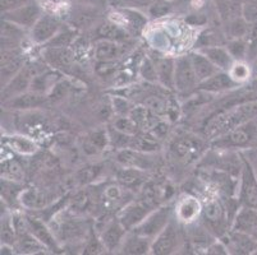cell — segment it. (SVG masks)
<instances>
[{
	"instance_id": "cell-31",
	"label": "cell",
	"mask_w": 257,
	"mask_h": 255,
	"mask_svg": "<svg viewBox=\"0 0 257 255\" xmlns=\"http://www.w3.org/2000/svg\"><path fill=\"white\" fill-rule=\"evenodd\" d=\"M116 179L119 184L124 188L135 189L141 186L146 181V174H145V170H141V168L123 166L116 172Z\"/></svg>"
},
{
	"instance_id": "cell-12",
	"label": "cell",
	"mask_w": 257,
	"mask_h": 255,
	"mask_svg": "<svg viewBox=\"0 0 257 255\" xmlns=\"http://www.w3.org/2000/svg\"><path fill=\"white\" fill-rule=\"evenodd\" d=\"M252 138H253V128L249 121L220 135L215 140V146L218 148H243L251 143Z\"/></svg>"
},
{
	"instance_id": "cell-49",
	"label": "cell",
	"mask_w": 257,
	"mask_h": 255,
	"mask_svg": "<svg viewBox=\"0 0 257 255\" xmlns=\"http://www.w3.org/2000/svg\"><path fill=\"white\" fill-rule=\"evenodd\" d=\"M156 0H114L118 8H131V9H150V7Z\"/></svg>"
},
{
	"instance_id": "cell-47",
	"label": "cell",
	"mask_w": 257,
	"mask_h": 255,
	"mask_svg": "<svg viewBox=\"0 0 257 255\" xmlns=\"http://www.w3.org/2000/svg\"><path fill=\"white\" fill-rule=\"evenodd\" d=\"M144 105L147 107V109H150L154 114L156 115H164L165 112H167L168 106H167V102L160 97V96H147L145 98Z\"/></svg>"
},
{
	"instance_id": "cell-28",
	"label": "cell",
	"mask_w": 257,
	"mask_h": 255,
	"mask_svg": "<svg viewBox=\"0 0 257 255\" xmlns=\"http://www.w3.org/2000/svg\"><path fill=\"white\" fill-rule=\"evenodd\" d=\"M147 154L150 153H144V152L135 151V149L124 148L118 152L116 158H118V162L121 163L123 166L141 168V170L146 171L147 168H150L153 166V160L147 158Z\"/></svg>"
},
{
	"instance_id": "cell-15",
	"label": "cell",
	"mask_w": 257,
	"mask_h": 255,
	"mask_svg": "<svg viewBox=\"0 0 257 255\" xmlns=\"http://www.w3.org/2000/svg\"><path fill=\"white\" fill-rule=\"evenodd\" d=\"M128 230L121 224V222L116 219H111V221L106 222L102 226L101 230H99L97 235L101 238L102 244L106 247L107 252L118 251L119 246H120L121 241L124 236L127 235Z\"/></svg>"
},
{
	"instance_id": "cell-29",
	"label": "cell",
	"mask_w": 257,
	"mask_h": 255,
	"mask_svg": "<svg viewBox=\"0 0 257 255\" xmlns=\"http://www.w3.org/2000/svg\"><path fill=\"white\" fill-rule=\"evenodd\" d=\"M189 58H191L193 69H195L196 76H197V79L200 83L202 81H205V79L210 78L211 76H214L215 73H218L219 70H220L205 54L201 53L200 50L189 53Z\"/></svg>"
},
{
	"instance_id": "cell-46",
	"label": "cell",
	"mask_w": 257,
	"mask_h": 255,
	"mask_svg": "<svg viewBox=\"0 0 257 255\" xmlns=\"http://www.w3.org/2000/svg\"><path fill=\"white\" fill-rule=\"evenodd\" d=\"M229 74L232 76V78L235 82L240 84L243 82L248 81L249 76H251V69H249V67L244 62H235L233 64L232 69L229 70Z\"/></svg>"
},
{
	"instance_id": "cell-20",
	"label": "cell",
	"mask_w": 257,
	"mask_h": 255,
	"mask_svg": "<svg viewBox=\"0 0 257 255\" xmlns=\"http://www.w3.org/2000/svg\"><path fill=\"white\" fill-rule=\"evenodd\" d=\"M27 221H29L30 231L34 233L35 237L39 238L40 241L45 245L46 249L55 252H59L62 250V246L59 245V240L54 236V233L51 232L50 228L48 227V224L43 219L37 218V217L27 216Z\"/></svg>"
},
{
	"instance_id": "cell-2",
	"label": "cell",
	"mask_w": 257,
	"mask_h": 255,
	"mask_svg": "<svg viewBox=\"0 0 257 255\" xmlns=\"http://www.w3.org/2000/svg\"><path fill=\"white\" fill-rule=\"evenodd\" d=\"M201 219H202V224L210 231V233L218 237L228 235L229 228H232V221H230L225 204L219 199L209 200L202 207Z\"/></svg>"
},
{
	"instance_id": "cell-21",
	"label": "cell",
	"mask_w": 257,
	"mask_h": 255,
	"mask_svg": "<svg viewBox=\"0 0 257 255\" xmlns=\"http://www.w3.org/2000/svg\"><path fill=\"white\" fill-rule=\"evenodd\" d=\"M125 42L99 40L93 46V56L97 63H115L124 54Z\"/></svg>"
},
{
	"instance_id": "cell-53",
	"label": "cell",
	"mask_w": 257,
	"mask_h": 255,
	"mask_svg": "<svg viewBox=\"0 0 257 255\" xmlns=\"http://www.w3.org/2000/svg\"><path fill=\"white\" fill-rule=\"evenodd\" d=\"M71 3L77 4H83V6H91V7H97V8L105 9L109 4V0H69Z\"/></svg>"
},
{
	"instance_id": "cell-33",
	"label": "cell",
	"mask_w": 257,
	"mask_h": 255,
	"mask_svg": "<svg viewBox=\"0 0 257 255\" xmlns=\"http://www.w3.org/2000/svg\"><path fill=\"white\" fill-rule=\"evenodd\" d=\"M2 143L11 148L12 151L16 152L22 156H30V154L36 153L37 144L34 140L30 139L23 135H11V137H4Z\"/></svg>"
},
{
	"instance_id": "cell-34",
	"label": "cell",
	"mask_w": 257,
	"mask_h": 255,
	"mask_svg": "<svg viewBox=\"0 0 257 255\" xmlns=\"http://www.w3.org/2000/svg\"><path fill=\"white\" fill-rule=\"evenodd\" d=\"M45 62L53 68H69L72 65V53L68 48H46Z\"/></svg>"
},
{
	"instance_id": "cell-7",
	"label": "cell",
	"mask_w": 257,
	"mask_h": 255,
	"mask_svg": "<svg viewBox=\"0 0 257 255\" xmlns=\"http://www.w3.org/2000/svg\"><path fill=\"white\" fill-rule=\"evenodd\" d=\"M64 28L63 21L58 16L44 13L36 25L30 30V39L36 45H46Z\"/></svg>"
},
{
	"instance_id": "cell-25",
	"label": "cell",
	"mask_w": 257,
	"mask_h": 255,
	"mask_svg": "<svg viewBox=\"0 0 257 255\" xmlns=\"http://www.w3.org/2000/svg\"><path fill=\"white\" fill-rule=\"evenodd\" d=\"M233 231H239V232L253 235L254 231L257 230V209L251 207H244L240 205L233 219L232 228Z\"/></svg>"
},
{
	"instance_id": "cell-36",
	"label": "cell",
	"mask_w": 257,
	"mask_h": 255,
	"mask_svg": "<svg viewBox=\"0 0 257 255\" xmlns=\"http://www.w3.org/2000/svg\"><path fill=\"white\" fill-rule=\"evenodd\" d=\"M23 189L20 181H15V180L3 179L2 177V200L6 204L15 205L16 203L21 202V194H22Z\"/></svg>"
},
{
	"instance_id": "cell-40",
	"label": "cell",
	"mask_w": 257,
	"mask_h": 255,
	"mask_svg": "<svg viewBox=\"0 0 257 255\" xmlns=\"http://www.w3.org/2000/svg\"><path fill=\"white\" fill-rule=\"evenodd\" d=\"M139 74L147 83H156V82H159L158 70H156V65L153 58H150V56L142 58L141 63L139 64Z\"/></svg>"
},
{
	"instance_id": "cell-43",
	"label": "cell",
	"mask_w": 257,
	"mask_h": 255,
	"mask_svg": "<svg viewBox=\"0 0 257 255\" xmlns=\"http://www.w3.org/2000/svg\"><path fill=\"white\" fill-rule=\"evenodd\" d=\"M74 36H76V30L67 26V27L63 28L57 36L54 37L53 40H50L44 46L45 48H68L72 44V41H73Z\"/></svg>"
},
{
	"instance_id": "cell-8",
	"label": "cell",
	"mask_w": 257,
	"mask_h": 255,
	"mask_svg": "<svg viewBox=\"0 0 257 255\" xmlns=\"http://www.w3.org/2000/svg\"><path fill=\"white\" fill-rule=\"evenodd\" d=\"M44 13L45 12H44L43 7L40 6L37 0H35L31 3L23 4L18 8L12 9V11L2 12V20L16 23L17 26H21L22 28L30 31Z\"/></svg>"
},
{
	"instance_id": "cell-14",
	"label": "cell",
	"mask_w": 257,
	"mask_h": 255,
	"mask_svg": "<svg viewBox=\"0 0 257 255\" xmlns=\"http://www.w3.org/2000/svg\"><path fill=\"white\" fill-rule=\"evenodd\" d=\"M49 100L46 93H40L36 91L29 90L21 95L15 96V97L6 100L2 102V106L7 110H31L37 109L40 106H44Z\"/></svg>"
},
{
	"instance_id": "cell-6",
	"label": "cell",
	"mask_w": 257,
	"mask_h": 255,
	"mask_svg": "<svg viewBox=\"0 0 257 255\" xmlns=\"http://www.w3.org/2000/svg\"><path fill=\"white\" fill-rule=\"evenodd\" d=\"M198 79L193 69L189 54L175 58V73H174V88L179 95H191L197 90Z\"/></svg>"
},
{
	"instance_id": "cell-10",
	"label": "cell",
	"mask_w": 257,
	"mask_h": 255,
	"mask_svg": "<svg viewBox=\"0 0 257 255\" xmlns=\"http://www.w3.org/2000/svg\"><path fill=\"white\" fill-rule=\"evenodd\" d=\"M177 222H178L177 219L173 218L168 223L167 227L154 238L150 254L170 255L178 250L179 244H181V235H179Z\"/></svg>"
},
{
	"instance_id": "cell-13",
	"label": "cell",
	"mask_w": 257,
	"mask_h": 255,
	"mask_svg": "<svg viewBox=\"0 0 257 255\" xmlns=\"http://www.w3.org/2000/svg\"><path fill=\"white\" fill-rule=\"evenodd\" d=\"M26 59L21 48L2 50V87H4L25 67Z\"/></svg>"
},
{
	"instance_id": "cell-17",
	"label": "cell",
	"mask_w": 257,
	"mask_h": 255,
	"mask_svg": "<svg viewBox=\"0 0 257 255\" xmlns=\"http://www.w3.org/2000/svg\"><path fill=\"white\" fill-rule=\"evenodd\" d=\"M151 244H153V238L142 236L133 231H128L116 252L128 255L150 254Z\"/></svg>"
},
{
	"instance_id": "cell-37",
	"label": "cell",
	"mask_w": 257,
	"mask_h": 255,
	"mask_svg": "<svg viewBox=\"0 0 257 255\" xmlns=\"http://www.w3.org/2000/svg\"><path fill=\"white\" fill-rule=\"evenodd\" d=\"M0 237H2V244L15 246L16 242H17V231H16L15 222H13V216L7 213V212L2 213Z\"/></svg>"
},
{
	"instance_id": "cell-38",
	"label": "cell",
	"mask_w": 257,
	"mask_h": 255,
	"mask_svg": "<svg viewBox=\"0 0 257 255\" xmlns=\"http://www.w3.org/2000/svg\"><path fill=\"white\" fill-rule=\"evenodd\" d=\"M128 148L135 149V151L139 152H144V153H154V152L159 151L160 144L158 143V140L155 138L141 137V135L136 134L131 137Z\"/></svg>"
},
{
	"instance_id": "cell-11",
	"label": "cell",
	"mask_w": 257,
	"mask_h": 255,
	"mask_svg": "<svg viewBox=\"0 0 257 255\" xmlns=\"http://www.w3.org/2000/svg\"><path fill=\"white\" fill-rule=\"evenodd\" d=\"M155 209V205L147 202L146 199H140L137 202L128 203L123 209L119 212L118 219L128 231L133 230L137 224L141 223L151 210Z\"/></svg>"
},
{
	"instance_id": "cell-44",
	"label": "cell",
	"mask_w": 257,
	"mask_h": 255,
	"mask_svg": "<svg viewBox=\"0 0 257 255\" xmlns=\"http://www.w3.org/2000/svg\"><path fill=\"white\" fill-rule=\"evenodd\" d=\"M114 128L128 135L139 134L140 125L131 116H118L114 121Z\"/></svg>"
},
{
	"instance_id": "cell-51",
	"label": "cell",
	"mask_w": 257,
	"mask_h": 255,
	"mask_svg": "<svg viewBox=\"0 0 257 255\" xmlns=\"http://www.w3.org/2000/svg\"><path fill=\"white\" fill-rule=\"evenodd\" d=\"M206 254L214 255V254H229L228 246L225 245V242L223 241H212L211 244L207 246Z\"/></svg>"
},
{
	"instance_id": "cell-1",
	"label": "cell",
	"mask_w": 257,
	"mask_h": 255,
	"mask_svg": "<svg viewBox=\"0 0 257 255\" xmlns=\"http://www.w3.org/2000/svg\"><path fill=\"white\" fill-rule=\"evenodd\" d=\"M254 118H257V101H249L215 116L206 126V134L212 138H216V135L220 137L237 126L249 123Z\"/></svg>"
},
{
	"instance_id": "cell-24",
	"label": "cell",
	"mask_w": 257,
	"mask_h": 255,
	"mask_svg": "<svg viewBox=\"0 0 257 255\" xmlns=\"http://www.w3.org/2000/svg\"><path fill=\"white\" fill-rule=\"evenodd\" d=\"M27 30L17 26L16 23L2 20V50L18 49L27 35Z\"/></svg>"
},
{
	"instance_id": "cell-54",
	"label": "cell",
	"mask_w": 257,
	"mask_h": 255,
	"mask_svg": "<svg viewBox=\"0 0 257 255\" xmlns=\"http://www.w3.org/2000/svg\"><path fill=\"white\" fill-rule=\"evenodd\" d=\"M252 236H253V237H254V238H256V240H257V230H256V231H254V232H253V235H252Z\"/></svg>"
},
{
	"instance_id": "cell-4",
	"label": "cell",
	"mask_w": 257,
	"mask_h": 255,
	"mask_svg": "<svg viewBox=\"0 0 257 255\" xmlns=\"http://www.w3.org/2000/svg\"><path fill=\"white\" fill-rule=\"evenodd\" d=\"M104 11L97 7L71 3L69 11L65 14V22L74 30H88L101 22Z\"/></svg>"
},
{
	"instance_id": "cell-9",
	"label": "cell",
	"mask_w": 257,
	"mask_h": 255,
	"mask_svg": "<svg viewBox=\"0 0 257 255\" xmlns=\"http://www.w3.org/2000/svg\"><path fill=\"white\" fill-rule=\"evenodd\" d=\"M238 200L240 205L257 209V176L253 167L246 158H243L242 171H240Z\"/></svg>"
},
{
	"instance_id": "cell-3",
	"label": "cell",
	"mask_w": 257,
	"mask_h": 255,
	"mask_svg": "<svg viewBox=\"0 0 257 255\" xmlns=\"http://www.w3.org/2000/svg\"><path fill=\"white\" fill-rule=\"evenodd\" d=\"M48 70L45 63H26L20 73L16 74L4 87H2V102L29 91L31 88L32 79Z\"/></svg>"
},
{
	"instance_id": "cell-16",
	"label": "cell",
	"mask_w": 257,
	"mask_h": 255,
	"mask_svg": "<svg viewBox=\"0 0 257 255\" xmlns=\"http://www.w3.org/2000/svg\"><path fill=\"white\" fill-rule=\"evenodd\" d=\"M202 205L195 196L184 195L175 204V219L184 224L195 223L196 219L201 216Z\"/></svg>"
},
{
	"instance_id": "cell-32",
	"label": "cell",
	"mask_w": 257,
	"mask_h": 255,
	"mask_svg": "<svg viewBox=\"0 0 257 255\" xmlns=\"http://www.w3.org/2000/svg\"><path fill=\"white\" fill-rule=\"evenodd\" d=\"M15 246L17 254H39L48 250L45 245L40 241L39 238L35 237V235L30 230L17 236V242Z\"/></svg>"
},
{
	"instance_id": "cell-48",
	"label": "cell",
	"mask_w": 257,
	"mask_h": 255,
	"mask_svg": "<svg viewBox=\"0 0 257 255\" xmlns=\"http://www.w3.org/2000/svg\"><path fill=\"white\" fill-rule=\"evenodd\" d=\"M131 102L124 97H111V110L118 116H128L133 110Z\"/></svg>"
},
{
	"instance_id": "cell-30",
	"label": "cell",
	"mask_w": 257,
	"mask_h": 255,
	"mask_svg": "<svg viewBox=\"0 0 257 255\" xmlns=\"http://www.w3.org/2000/svg\"><path fill=\"white\" fill-rule=\"evenodd\" d=\"M88 228L86 226V222L78 221V219H71L63 223L60 228V235L64 241L74 242V241H86L83 238H87Z\"/></svg>"
},
{
	"instance_id": "cell-18",
	"label": "cell",
	"mask_w": 257,
	"mask_h": 255,
	"mask_svg": "<svg viewBox=\"0 0 257 255\" xmlns=\"http://www.w3.org/2000/svg\"><path fill=\"white\" fill-rule=\"evenodd\" d=\"M93 35L96 40H109L115 42H127L130 40L131 34L123 26L114 22L113 20H105L97 23L93 27Z\"/></svg>"
},
{
	"instance_id": "cell-27",
	"label": "cell",
	"mask_w": 257,
	"mask_h": 255,
	"mask_svg": "<svg viewBox=\"0 0 257 255\" xmlns=\"http://www.w3.org/2000/svg\"><path fill=\"white\" fill-rule=\"evenodd\" d=\"M198 50L202 54H205L219 69L224 70V72H229V70L232 69L233 64L235 63V60L233 59V56L230 55L228 49L223 48V46H204V48H200Z\"/></svg>"
},
{
	"instance_id": "cell-26",
	"label": "cell",
	"mask_w": 257,
	"mask_h": 255,
	"mask_svg": "<svg viewBox=\"0 0 257 255\" xmlns=\"http://www.w3.org/2000/svg\"><path fill=\"white\" fill-rule=\"evenodd\" d=\"M155 62L156 70H158V78L161 86L167 90L175 91L174 88V73H175V58L169 56H158Z\"/></svg>"
},
{
	"instance_id": "cell-35",
	"label": "cell",
	"mask_w": 257,
	"mask_h": 255,
	"mask_svg": "<svg viewBox=\"0 0 257 255\" xmlns=\"http://www.w3.org/2000/svg\"><path fill=\"white\" fill-rule=\"evenodd\" d=\"M200 148L201 142L192 137L179 138L178 140H175L172 146V151L179 158H191L193 154L197 153Z\"/></svg>"
},
{
	"instance_id": "cell-52",
	"label": "cell",
	"mask_w": 257,
	"mask_h": 255,
	"mask_svg": "<svg viewBox=\"0 0 257 255\" xmlns=\"http://www.w3.org/2000/svg\"><path fill=\"white\" fill-rule=\"evenodd\" d=\"M35 0H0V4H2V12H8L12 9L18 8V7L23 6V4L31 3Z\"/></svg>"
},
{
	"instance_id": "cell-50",
	"label": "cell",
	"mask_w": 257,
	"mask_h": 255,
	"mask_svg": "<svg viewBox=\"0 0 257 255\" xmlns=\"http://www.w3.org/2000/svg\"><path fill=\"white\" fill-rule=\"evenodd\" d=\"M100 171H101V167L97 165L91 166V167L82 168V170L78 172L79 182H82V184H88V182L92 181L95 177H97V175H99Z\"/></svg>"
},
{
	"instance_id": "cell-39",
	"label": "cell",
	"mask_w": 257,
	"mask_h": 255,
	"mask_svg": "<svg viewBox=\"0 0 257 255\" xmlns=\"http://www.w3.org/2000/svg\"><path fill=\"white\" fill-rule=\"evenodd\" d=\"M2 177L3 179L15 180V181H22L25 177V171L21 163L13 158H6L2 160Z\"/></svg>"
},
{
	"instance_id": "cell-23",
	"label": "cell",
	"mask_w": 257,
	"mask_h": 255,
	"mask_svg": "<svg viewBox=\"0 0 257 255\" xmlns=\"http://www.w3.org/2000/svg\"><path fill=\"white\" fill-rule=\"evenodd\" d=\"M115 16L118 18H120V22L116 23L123 26L131 35L140 34L147 23L146 16H144L139 9L118 8L115 11Z\"/></svg>"
},
{
	"instance_id": "cell-45",
	"label": "cell",
	"mask_w": 257,
	"mask_h": 255,
	"mask_svg": "<svg viewBox=\"0 0 257 255\" xmlns=\"http://www.w3.org/2000/svg\"><path fill=\"white\" fill-rule=\"evenodd\" d=\"M104 252H107L106 247L102 244L101 238H100L99 235L96 233L91 232L90 236L86 240V245L83 247V254H104Z\"/></svg>"
},
{
	"instance_id": "cell-19",
	"label": "cell",
	"mask_w": 257,
	"mask_h": 255,
	"mask_svg": "<svg viewBox=\"0 0 257 255\" xmlns=\"http://www.w3.org/2000/svg\"><path fill=\"white\" fill-rule=\"evenodd\" d=\"M238 86H239V83L232 78L229 72L219 70L218 73H215L210 78L198 83L197 90L202 91L205 93H220L233 90V88L238 87Z\"/></svg>"
},
{
	"instance_id": "cell-42",
	"label": "cell",
	"mask_w": 257,
	"mask_h": 255,
	"mask_svg": "<svg viewBox=\"0 0 257 255\" xmlns=\"http://www.w3.org/2000/svg\"><path fill=\"white\" fill-rule=\"evenodd\" d=\"M226 49L235 62H243L248 54V42L246 39H230L226 44Z\"/></svg>"
},
{
	"instance_id": "cell-41",
	"label": "cell",
	"mask_w": 257,
	"mask_h": 255,
	"mask_svg": "<svg viewBox=\"0 0 257 255\" xmlns=\"http://www.w3.org/2000/svg\"><path fill=\"white\" fill-rule=\"evenodd\" d=\"M21 204L31 209H39L46 205V198L39 191L30 189V190H23L21 194Z\"/></svg>"
},
{
	"instance_id": "cell-5",
	"label": "cell",
	"mask_w": 257,
	"mask_h": 255,
	"mask_svg": "<svg viewBox=\"0 0 257 255\" xmlns=\"http://www.w3.org/2000/svg\"><path fill=\"white\" fill-rule=\"evenodd\" d=\"M173 212H174V209H172L170 205H163V207H159L158 209L155 208L147 214L146 218L141 223L137 224L136 227L131 231L154 240L172 221Z\"/></svg>"
},
{
	"instance_id": "cell-22",
	"label": "cell",
	"mask_w": 257,
	"mask_h": 255,
	"mask_svg": "<svg viewBox=\"0 0 257 255\" xmlns=\"http://www.w3.org/2000/svg\"><path fill=\"white\" fill-rule=\"evenodd\" d=\"M228 246L229 254H256L257 252V240L253 236L248 233L239 232V231H233L228 233Z\"/></svg>"
}]
</instances>
